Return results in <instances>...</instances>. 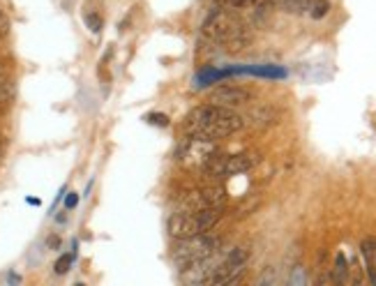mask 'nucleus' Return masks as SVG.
<instances>
[{
    "instance_id": "1",
    "label": "nucleus",
    "mask_w": 376,
    "mask_h": 286,
    "mask_svg": "<svg viewBox=\"0 0 376 286\" xmlns=\"http://www.w3.org/2000/svg\"><path fill=\"white\" fill-rule=\"evenodd\" d=\"M201 35L210 44L224 48V51H240L252 39L247 19L222 5H215L208 12L201 24Z\"/></svg>"
},
{
    "instance_id": "2",
    "label": "nucleus",
    "mask_w": 376,
    "mask_h": 286,
    "mask_svg": "<svg viewBox=\"0 0 376 286\" xmlns=\"http://www.w3.org/2000/svg\"><path fill=\"white\" fill-rule=\"evenodd\" d=\"M243 127H245V121L240 113H235L233 108L217 106V104H201L192 108L185 118L187 134L203 136V139H213V141L229 139L235 132H240Z\"/></svg>"
},
{
    "instance_id": "3",
    "label": "nucleus",
    "mask_w": 376,
    "mask_h": 286,
    "mask_svg": "<svg viewBox=\"0 0 376 286\" xmlns=\"http://www.w3.org/2000/svg\"><path fill=\"white\" fill-rule=\"evenodd\" d=\"M224 208H208V210H173L169 217V229L171 238H190V235L203 233L215 229V224L222 220Z\"/></svg>"
},
{
    "instance_id": "4",
    "label": "nucleus",
    "mask_w": 376,
    "mask_h": 286,
    "mask_svg": "<svg viewBox=\"0 0 376 286\" xmlns=\"http://www.w3.org/2000/svg\"><path fill=\"white\" fill-rule=\"evenodd\" d=\"M220 247H222V238L215 231H203V233L190 235V238H178L176 247H173V263H176V268L183 270L187 265L210 256Z\"/></svg>"
},
{
    "instance_id": "5",
    "label": "nucleus",
    "mask_w": 376,
    "mask_h": 286,
    "mask_svg": "<svg viewBox=\"0 0 376 286\" xmlns=\"http://www.w3.org/2000/svg\"><path fill=\"white\" fill-rule=\"evenodd\" d=\"M220 141L213 139H203V136H194L187 134V139L181 141V145L176 148V162L183 166V169L190 171H203L205 164L213 160V157L220 153Z\"/></svg>"
},
{
    "instance_id": "6",
    "label": "nucleus",
    "mask_w": 376,
    "mask_h": 286,
    "mask_svg": "<svg viewBox=\"0 0 376 286\" xmlns=\"http://www.w3.org/2000/svg\"><path fill=\"white\" fill-rule=\"evenodd\" d=\"M259 162H261V157H259V153H254V150H243V153H235V155L217 153L213 160L205 164L203 173L208 175V178L224 180V178H231V175H240V173L252 171Z\"/></svg>"
},
{
    "instance_id": "7",
    "label": "nucleus",
    "mask_w": 376,
    "mask_h": 286,
    "mask_svg": "<svg viewBox=\"0 0 376 286\" xmlns=\"http://www.w3.org/2000/svg\"><path fill=\"white\" fill-rule=\"evenodd\" d=\"M247 263H250V250L247 247H233V250L222 247L210 286H229L240 282L247 270Z\"/></svg>"
},
{
    "instance_id": "8",
    "label": "nucleus",
    "mask_w": 376,
    "mask_h": 286,
    "mask_svg": "<svg viewBox=\"0 0 376 286\" xmlns=\"http://www.w3.org/2000/svg\"><path fill=\"white\" fill-rule=\"evenodd\" d=\"M226 194L222 187H196V190L185 192L178 199L173 210H208V208H224Z\"/></svg>"
},
{
    "instance_id": "9",
    "label": "nucleus",
    "mask_w": 376,
    "mask_h": 286,
    "mask_svg": "<svg viewBox=\"0 0 376 286\" xmlns=\"http://www.w3.org/2000/svg\"><path fill=\"white\" fill-rule=\"evenodd\" d=\"M254 100V93L247 91L243 86H217L210 91L208 95V102L210 104H217V106H226V108H235V106H245Z\"/></svg>"
},
{
    "instance_id": "10",
    "label": "nucleus",
    "mask_w": 376,
    "mask_h": 286,
    "mask_svg": "<svg viewBox=\"0 0 376 286\" xmlns=\"http://www.w3.org/2000/svg\"><path fill=\"white\" fill-rule=\"evenodd\" d=\"M280 7L291 14L300 16H312V19H323L328 14L330 3L328 0H280Z\"/></svg>"
},
{
    "instance_id": "11",
    "label": "nucleus",
    "mask_w": 376,
    "mask_h": 286,
    "mask_svg": "<svg viewBox=\"0 0 376 286\" xmlns=\"http://www.w3.org/2000/svg\"><path fill=\"white\" fill-rule=\"evenodd\" d=\"M215 5L229 7L240 16H259L265 14L275 5V0H215Z\"/></svg>"
},
{
    "instance_id": "12",
    "label": "nucleus",
    "mask_w": 376,
    "mask_h": 286,
    "mask_svg": "<svg viewBox=\"0 0 376 286\" xmlns=\"http://www.w3.org/2000/svg\"><path fill=\"white\" fill-rule=\"evenodd\" d=\"M362 259H365V268H367L370 282L376 284V238H365L360 245Z\"/></svg>"
},
{
    "instance_id": "13",
    "label": "nucleus",
    "mask_w": 376,
    "mask_h": 286,
    "mask_svg": "<svg viewBox=\"0 0 376 286\" xmlns=\"http://www.w3.org/2000/svg\"><path fill=\"white\" fill-rule=\"evenodd\" d=\"M12 97H14V83L9 78V72L0 65V104L12 102Z\"/></svg>"
},
{
    "instance_id": "14",
    "label": "nucleus",
    "mask_w": 376,
    "mask_h": 286,
    "mask_svg": "<svg viewBox=\"0 0 376 286\" xmlns=\"http://www.w3.org/2000/svg\"><path fill=\"white\" fill-rule=\"evenodd\" d=\"M332 282H337V284H344V282H346V256H344V254H337V259H335Z\"/></svg>"
},
{
    "instance_id": "15",
    "label": "nucleus",
    "mask_w": 376,
    "mask_h": 286,
    "mask_svg": "<svg viewBox=\"0 0 376 286\" xmlns=\"http://www.w3.org/2000/svg\"><path fill=\"white\" fill-rule=\"evenodd\" d=\"M72 259H74V254L61 256V259L56 261V272H58V275H65V272L69 270V265H72Z\"/></svg>"
},
{
    "instance_id": "16",
    "label": "nucleus",
    "mask_w": 376,
    "mask_h": 286,
    "mask_svg": "<svg viewBox=\"0 0 376 286\" xmlns=\"http://www.w3.org/2000/svg\"><path fill=\"white\" fill-rule=\"evenodd\" d=\"M146 121L151 123V125H160V127H166V125H169V118H166L164 113H151V116L146 118Z\"/></svg>"
},
{
    "instance_id": "17",
    "label": "nucleus",
    "mask_w": 376,
    "mask_h": 286,
    "mask_svg": "<svg viewBox=\"0 0 376 286\" xmlns=\"http://www.w3.org/2000/svg\"><path fill=\"white\" fill-rule=\"evenodd\" d=\"M86 24L91 26V31H93V33H100L102 19H100V16H95V14H88V16H86Z\"/></svg>"
},
{
    "instance_id": "18",
    "label": "nucleus",
    "mask_w": 376,
    "mask_h": 286,
    "mask_svg": "<svg viewBox=\"0 0 376 286\" xmlns=\"http://www.w3.org/2000/svg\"><path fill=\"white\" fill-rule=\"evenodd\" d=\"M76 201H78V199H76V194H69V196H67V201H65V205H67V208H74Z\"/></svg>"
}]
</instances>
